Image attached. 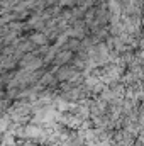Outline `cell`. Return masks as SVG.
<instances>
[{"mask_svg":"<svg viewBox=\"0 0 144 146\" xmlns=\"http://www.w3.org/2000/svg\"><path fill=\"white\" fill-rule=\"evenodd\" d=\"M34 42H39V44H42V42H44V37H42V36H36V37H34Z\"/></svg>","mask_w":144,"mask_h":146,"instance_id":"7a4b0ae2","label":"cell"},{"mask_svg":"<svg viewBox=\"0 0 144 146\" xmlns=\"http://www.w3.org/2000/svg\"><path fill=\"white\" fill-rule=\"evenodd\" d=\"M73 61V54L70 49H63V51H58L56 58H54V65L56 66H65V65H70Z\"/></svg>","mask_w":144,"mask_h":146,"instance_id":"6da1fadb","label":"cell"}]
</instances>
